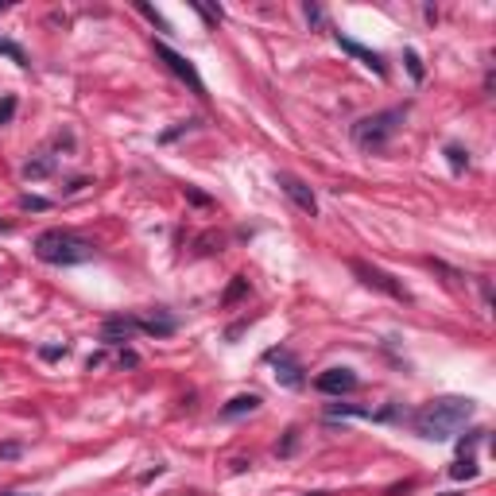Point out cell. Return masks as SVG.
<instances>
[{
  "label": "cell",
  "mask_w": 496,
  "mask_h": 496,
  "mask_svg": "<svg viewBox=\"0 0 496 496\" xmlns=\"http://www.w3.org/2000/svg\"><path fill=\"white\" fill-rule=\"evenodd\" d=\"M473 407L477 404H473L469 395H442V399H430V404H423L415 411L411 427L423 438H430V442H446V438H454L473 419Z\"/></svg>",
  "instance_id": "1"
},
{
  "label": "cell",
  "mask_w": 496,
  "mask_h": 496,
  "mask_svg": "<svg viewBox=\"0 0 496 496\" xmlns=\"http://www.w3.org/2000/svg\"><path fill=\"white\" fill-rule=\"evenodd\" d=\"M93 253H97V248H93L90 241L66 233V229H47V233L35 236V256H39L43 264H62V268H70V264L93 260Z\"/></svg>",
  "instance_id": "2"
},
{
  "label": "cell",
  "mask_w": 496,
  "mask_h": 496,
  "mask_svg": "<svg viewBox=\"0 0 496 496\" xmlns=\"http://www.w3.org/2000/svg\"><path fill=\"white\" fill-rule=\"evenodd\" d=\"M404 120H407V105H395V109H380V113H372V117H361L353 125V143L361 152H380V148H388V143L395 140V132L404 128Z\"/></svg>",
  "instance_id": "3"
},
{
  "label": "cell",
  "mask_w": 496,
  "mask_h": 496,
  "mask_svg": "<svg viewBox=\"0 0 496 496\" xmlns=\"http://www.w3.org/2000/svg\"><path fill=\"white\" fill-rule=\"evenodd\" d=\"M155 55H160L163 62H167V70L175 78H183L186 85H190L194 93H198V97H206V82H202V74H198V66H194L190 59H186V55H178V51H171L167 43H155Z\"/></svg>",
  "instance_id": "4"
},
{
  "label": "cell",
  "mask_w": 496,
  "mask_h": 496,
  "mask_svg": "<svg viewBox=\"0 0 496 496\" xmlns=\"http://www.w3.org/2000/svg\"><path fill=\"white\" fill-rule=\"evenodd\" d=\"M349 268H353L357 276H361V283H364V287H376V291H384V295H388V299H399V303H407V299H411L404 283H395V279L388 276V271L372 268V264H364V260H353V264H349Z\"/></svg>",
  "instance_id": "5"
},
{
  "label": "cell",
  "mask_w": 496,
  "mask_h": 496,
  "mask_svg": "<svg viewBox=\"0 0 496 496\" xmlns=\"http://www.w3.org/2000/svg\"><path fill=\"white\" fill-rule=\"evenodd\" d=\"M276 183H279V190H283L287 198H291V202L299 206L303 213H311V218L318 213V198H314V190L303 183V178H295V175H287V171H279Z\"/></svg>",
  "instance_id": "6"
},
{
  "label": "cell",
  "mask_w": 496,
  "mask_h": 496,
  "mask_svg": "<svg viewBox=\"0 0 496 496\" xmlns=\"http://www.w3.org/2000/svg\"><path fill=\"white\" fill-rule=\"evenodd\" d=\"M357 384H361V380H357L353 369H326L314 380V388H318L322 395H345V392H353Z\"/></svg>",
  "instance_id": "7"
},
{
  "label": "cell",
  "mask_w": 496,
  "mask_h": 496,
  "mask_svg": "<svg viewBox=\"0 0 496 496\" xmlns=\"http://www.w3.org/2000/svg\"><path fill=\"white\" fill-rule=\"evenodd\" d=\"M268 361L276 364V380H279V384H287V388H299V384H303V364L295 361L287 349H271Z\"/></svg>",
  "instance_id": "8"
},
{
  "label": "cell",
  "mask_w": 496,
  "mask_h": 496,
  "mask_svg": "<svg viewBox=\"0 0 496 496\" xmlns=\"http://www.w3.org/2000/svg\"><path fill=\"white\" fill-rule=\"evenodd\" d=\"M337 47H341V51H349V55H353V59H361L364 66H369L372 74H376V78H388V62L380 59L376 51H369V47H361V43H357V39H349V35H341V31H337Z\"/></svg>",
  "instance_id": "9"
},
{
  "label": "cell",
  "mask_w": 496,
  "mask_h": 496,
  "mask_svg": "<svg viewBox=\"0 0 496 496\" xmlns=\"http://www.w3.org/2000/svg\"><path fill=\"white\" fill-rule=\"evenodd\" d=\"M136 334H140V322H136L132 314H113V318H105V326H101V337L113 341V345L132 341Z\"/></svg>",
  "instance_id": "10"
},
{
  "label": "cell",
  "mask_w": 496,
  "mask_h": 496,
  "mask_svg": "<svg viewBox=\"0 0 496 496\" xmlns=\"http://www.w3.org/2000/svg\"><path fill=\"white\" fill-rule=\"evenodd\" d=\"M136 322H140V334H152V337H171L175 334V318L163 314V311L148 314V318H136Z\"/></svg>",
  "instance_id": "11"
},
{
  "label": "cell",
  "mask_w": 496,
  "mask_h": 496,
  "mask_svg": "<svg viewBox=\"0 0 496 496\" xmlns=\"http://www.w3.org/2000/svg\"><path fill=\"white\" fill-rule=\"evenodd\" d=\"M256 407H260V395H233L225 407H221V419H241V415H253Z\"/></svg>",
  "instance_id": "12"
},
{
  "label": "cell",
  "mask_w": 496,
  "mask_h": 496,
  "mask_svg": "<svg viewBox=\"0 0 496 496\" xmlns=\"http://www.w3.org/2000/svg\"><path fill=\"white\" fill-rule=\"evenodd\" d=\"M47 175H55V155H35V160H27L24 163V178L27 183H35V178H47Z\"/></svg>",
  "instance_id": "13"
},
{
  "label": "cell",
  "mask_w": 496,
  "mask_h": 496,
  "mask_svg": "<svg viewBox=\"0 0 496 496\" xmlns=\"http://www.w3.org/2000/svg\"><path fill=\"white\" fill-rule=\"evenodd\" d=\"M477 473L481 469H477V458H473V454H462L454 465H450V477H454V481H473Z\"/></svg>",
  "instance_id": "14"
},
{
  "label": "cell",
  "mask_w": 496,
  "mask_h": 496,
  "mask_svg": "<svg viewBox=\"0 0 496 496\" xmlns=\"http://www.w3.org/2000/svg\"><path fill=\"white\" fill-rule=\"evenodd\" d=\"M369 407H353V404H330L326 419H369Z\"/></svg>",
  "instance_id": "15"
},
{
  "label": "cell",
  "mask_w": 496,
  "mask_h": 496,
  "mask_svg": "<svg viewBox=\"0 0 496 496\" xmlns=\"http://www.w3.org/2000/svg\"><path fill=\"white\" fill-rule=\"evenodd\" d=\"M244 295H248V279H244V276H233V283H229V291H225V299H221V303L233 306L236 299H244Z\"/></svg>",
  "instance_id": "16"
},
{
  "label": "cell",
  "mask_w": 496,
  "mask_h": 496,
  "mask_svg": "<svg viewBox=\"0 0 496 496\" xmlns=\"http://www.w3.org/2000/svg\"><path fill=\"white\" fill-rule=\"evenodd\" d=\"M446 155H450V167H454V171L469 167V152H465L462 143H446Z\"/></svg>",
  "instance_id": "17"
},
{
  "label": "cell",
  "mask_w": 496,
  "mask_h": 496,
  "mask_svg": "<svg viewBox=\"0 0 496 496\" xmlns=\"http://www.w3.org/2000/svg\"><path fill=\"white\" fill-rule=\"evenodd\" d=\"M0 55H8V59L16 62V66H27L24 47H20V43H12V39H4V35H0Z\"/></svg>",
  "instance_id": "18"
},
{
  "label": "cell",
  "mask_w": 496,
  "mask_h": 496,
  "mask_svg": "<svg viewBox=\"0 0 496 496\" xmlns=\"http://www.w3.org/2000/svg\"><path fill=\"white\" fill-rule=\"evenodd\" d=\"M20 210H35V213H43V210H51V198H39V194H24V198H20Z\"/></svg>",
  "instance_id": "19"
},
{
  "label": "cell",
  "mask_w": 496,
  "mask_h": 496,
  "mask_svg": "<svg viewBox=\"0 0 496 496\" xmlns=\"http://www.w3.org/2000/svg\"><path fill=\"white\" fill-rule=\"evenodd\" d=\"M12 117H16V97L4 93V97H0V125H12Z\"/></svg>",
  "instance_id": "20"
},
{
  "label": "cell",
  "mask_w": 496,
  "mask_h": 496,
  "mask_svg": "<svg viewBox=\"0 0 496 496\" xmlns=\"http://www.w3.org/2000/svg\"><path fill=\"white\" fill-rule=\"evenodd\" d=\"M66 353H70L66 345H39V357H43V361H59V357H66Z\"/></svg>",
  "instance_id": "21"
},
{
  "label": "cell",
  "mask_w": 496,
  "mask_h": 496,
  "mask_svg": "<svg viewBox=\"0 0 496 496\" xmlns=\"http://www.w3.org/2000/svg\"><path fill=\"white\" fill-rule=\"evenodd\" d=\"M20 454H24V442H0V462H12Z\"/></svg>",
  "instance_id": "22"
},
{
  "label": "cell",
  "mask_w": 496,
  "mask_h": 496,
  "mask_svg": "<svg viewBox=\"0 0 496 496\" xmlns=\"http://www.w3.org/2000/svg\"><path fill=\"white\" fill-rule=\"evenodd\" d=\"M295 446H299V430L291 427V430L283 434V442H279V454H283V458H287V454H295Z\"/></svg>",
  "instance_id": "23"
},
{
  "label": "cell",
  "mask_w": 496,
  "mask_h": 496,
  "mask_svg": "<svg viewBox=\"0 0 496 496\" xmlns=\"http://www.w3.org/2000/svg\"><path fill=\"white\" fill-rule=\"evenodd\" d=\"M404 62H407V70H411V78H415V82H423V62H419V55H415V51H407V55H404Z\"/></svg>",
  "instance_id": "24"
},
{
  "label": "cell",
  "mask_w": 496,
  "mask_h": 496,
  "mask_svg": "<svg viewBox=\"0 0 496 496\" xmlns=\"http://www.w3.org/2000/svg\"><path fill=\"white\" fill-rule=\"evenodd\" d=\"M481 434H485V430H469V434H465V438H462V442H458V450H462V454H469L473 446H477V442H481Z\"/></svg>",
  "instance_id": "25"
},
{
  "label": "cell",
  "mask_w": 496,
  "mask_h": 496,
  "mask_svg": "<svg viewBox=\"0 0 496 496\" xmlns=\"http://www.w3.org/2000/svg\"><path fill=\"white\" fill-rule=\"evenodd\" d=\"M117 364H120V369H132V364H140V357H136L132 349H125V353L117 357Z\"/></svg>",
  "instance_id": "26"
},
{
  "label": "cell",
  "mask_w": 496,
  "mask_h": 496,
  "mask_svg": "<svg viewBox=\"0 0 496 496\" xmlns=\"http://www.w3.org/2000/svg\"><path fill=\"white\" fill-rule=\"evenodd\" d=\"M306 20H311V24H322V8H318V4H306Z\"/></svg>",
  "instance_id": "27"
},
{
  "label": "cell",
  "mask_w": 496,
  "mask_h": 496,
  "mask_svg": "<svg viewBox=\"0 0 496 496\" xmlns=\"http://www.w3.org/2000/svg\"><path fill=\"white\" fill-rule=\"evenodd\" d=\"M186 194H190L194 206H210V198H206V194H198V190H186Z\"/></svg>",
  "instance_id": "28"
},
{
  "label": "cell",
  "mask_w": 496,
  "mask_h": 496,
  "mask_svg": "<svg viewBox=\"0 0 496 496\" xmlns=\"http://www.w3.org/2000/svg\"><path fill=\"white\" fill-rule=\"evenodd\" d=\"M82 186H90V178H74V183L66 186V194H78V190H82Z\"/></svg>",
  "instance_id": "29"
},
{
  "label": "cell",
  "mask_w": 496,
  "mask_h": 496,
  "mask_svg": "<svg viewBox=\"0 0 496 496\" xmlns=\"http://www.w3.org/2000/svg\"><path fill=\"white\" fill-rule=\"evenodd\" d=\"M0 12H8V0H0Z\"/></svg>",
  "instance_id": "30"
},
{
  "label": "cell",
  "mask_w": 496,
  "mask_h": 496,
  "mask_svg": "<svg viewBox=\"0 0 496 496\" xmlns=\"http://www.w3.org/2000/svg\"><path fill=\"white\" fill-rule=\"evenodd\" d=\"M0 233H8V221H0Z\"/></svg>",
  "instance_id": "31"
},
{
  "label": "cell",
  "mask_w": 496,
  "mask_h": 496,
  "mask_svg": "<svg viewBox=\"0 0 496 496\" xmlns=\"http://www.w3.org/2000/svg\"><path fill=\"white\" fill-rule=\"evenodd\" d=\"M0 496H24V493H0Z\"/></svg>",
  "instance_id": "32"
},
{
  "label": "cell",
  "mask_w": 496,
  "mask_h": 496,
  "mask_svg": "<svg viewBox=\"0 0 496 496\" xmlns=\"http://www.w3.org/2000/svg\"><path fill=\"white\" fill-rule=\"evenodd\" d=\"M306 496H330V493H306Z\"/></svg>",
  "instance_id": "33"
}]
</instances>
